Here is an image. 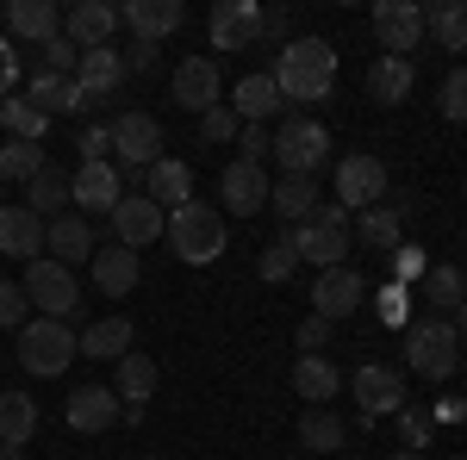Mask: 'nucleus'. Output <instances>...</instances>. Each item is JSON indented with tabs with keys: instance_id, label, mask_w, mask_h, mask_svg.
<instances>
[{
	"instance_id": "f257e3e1",
	"label": "nucleus",
	"mask_w": 467,
	"mask_h": 460,
	"mask_svg": "<svg viewBox=\"0 0 467 460\" xmlns=\"http://www.w3.org/2000/svg\"><path fill=\"white\" fill-rule=\"evenodd\" d=\"M268 75H275L281 100H299V107L330 100V87H337V50H330L324 37H287Z\"/></svg>"
},
{
	"instance_id": "f03ea898",
	"label": "nucleus",
	"mask_w": 467,
	"mask_h": 460,
	"mask_svg": "<svg viewBox=\"0 0 467 460\" xmlns=\"http://www.w3.org/2000/svg\"><path fill=\"white\" fill-rule=\"evenodd\" d=\"M75 342L81 336L63 318H26V330H19V367L37 373V380H57V373H69V361L81 354Z\"/></svg>"
},
{
	"instance_id": "7ed1b4c3",
	"label": "nucleus",
	"mask_w": 467,
	"mask_h": 460,
	"mask_svg": "<svg viewBox=\"0 0 467 460\" xmlns=\"http://www.w3.org/2000/svg\"><path fill=\"white\" fill-rule=\"evenodd\" d=\"M405 367L418 373V380H449L455 367H462V336H455V323L449 318H418L405 330Z\"/></svg>"
},
{
	"instance_id": "20e7f679",
	"label": "nucleus",
	"mask_w": 467,
	"mask_h": 460,
	"mask_svg": "<svg viewBox=\"0 0 467 460\" xmlns=\"http://www.w3.org/2000/svg\"><path fill=\"white\" fill-rule=\"evenodd\" d=\"M293 243H299V261H312V268H343V255H349V212L337 206V199H318V212L306 218V224H293Z\"/></svg>"
},
{
	"instance_id": "39448f33",
	"label": "nucleus",
	"mask_w": 467,
	"mask_h": 460,
	"mask_svg": "<svg viewBox=\"0 0 467 460\" xmlns=\"http://www.w3.org/2000/svg\"><path fill=\"white\" fill-rule=\"evenodd\" d=\"M169 243H175L181 261H193V268H206L224 255V218L213 206H200V199H187L181 212H169V230H162Z\"/></svg>"
},
{
	"instance_id": "423d86ee",
	"label": "nucleus",
	"mask_w": 467,
	"mask_h": 460,
	"mask_svg": "<svg viewBox=\"0 0 467 460\" xmlns=\"http://www.w3.org/2000/svg\"><path fill=\"white\" fill-rule=\"evenodd\" d=\"M275 162L287 169V175H299V180H312L324 169V156H330V131H324L318 118H287L281 131H275Z\"/></svg>"
},
{
	"instance_id": "0eeeda50",
	"label": "nucleus",
	"mask_w": 467,
	"mask_h": 460,
	"mask_svg": "<svg viewBox=\"0 0 467 460\" xmlns=\"http://www.w3.org/2000/svg\"><path fill=\"white\" fill-rule=\"evenodd\" d=\"M26 299H32L37 318H63L69 323V312L81 305V292H75V274L63 268V261H50V255H37V261H26Z\"/></svg>"
},
{
	"instance_id": "6e6552de",
	"label": "nucleus",
	"mask_w": 467,
	"mask_h": 460,
	"mask_svg": "<svg viewBox=\"0 0 467 460\" xmlns=\"http://www.w3.org/2000/svg\"><path fill=\"white\" fill-rule=\"evenodd\" d=\"M349 392H356V404H361V429H374L380 417L405 411V380H399V367H387V361H368V367H356Z\"/></svg>"
},
{
	"instance_id": "1a4fd4ad",
	"label": "nucleus",
	"mask_w": 467,
	"mask_h": 460,
	"mask_svg": "<svg viewBox=\"0 0 467 460\" xmlns=\"http://www.w3.org/2000/svg\"><path fill=\"white\" fill-rule=\"evenodd\" d=\"M361 299H368V281H361L349 261H343V268H324L318 281H312V318L343 323L349 312H361Z\"/></svg>"
},
{
	"instance_id": "9d476101",
	"label": "nucleus",
	"mask_w": 467,
	"mask_h": 460,
	"mask_svg": "<svg viewBox=\"0 0 467 460\" xmlns=\"http://www.w3.org/2000/svg\"><path fill=\"white\" fill-rule=\"evenodd\" d=\"M387 199V162L380 156H349V162H337V206L349 212H368V206H380Z\"/></svg>"
},
{
	"instance_id": "9b49d317",
	"label": "nucleus",
	"mask_w": 467,
	"mask_h": 460,
	"mask_svg": "<svg viewBox=\"0 0 467 460\" xmlns=\"http://www.w3.org/2000/svg\"><path fill=\"white\" fill-rule=\"evenodd\" d=\"M162 230H169V212H162V206H150L144 193H125V199L112 206V237H119V249H131V255L150 249Z\"/></svg>"
},
{
	"instance_id": "f8f14e48",
	"label": "nucleus",
	"mask_w": 467,
	"mask_h": 460,
	"mask_svg": "<svg viewBox=\"0 0 467 460\" xmlns=\"http://www.w3.org/2000/svg\"><path fill=\"white\" fill-rule=\"evenodd\" d=\"M125 199V175L112 169V162H81L69 175V206H81V212H107Z\"/></svg>"
},
{
	"instance_id": "ddd939ff",
	"label": "nucleus",
	"mask_w": 467,
	"mask_h": 460,
	"mask_svg": "<svg viewBox=\"0 0 467 460\" xmlns=\"http://www.w3.org/2000/svg\"><path fill=\"white\" fill-rule=\"evenodd\" d=\"M112 149L125 156L131 175H144L150 162H156V149H162V125H156L150 112H119V118H112Z\"/></svg>"
},
{
	"instance_id": "4468645a",
	"label": "nucleus",
	"mask_w": 467,
	"mask_h": 460,
	"mask_svg": "<svg viewBox=\"0 0 467 460\" xmlns=\"http://www.w3.org/2000/svg\"><path fill=\"white\" fill-rule=\"evenodd\" d=\"M218 87H224V81H218V63H213V56H187V63H175V81H169L175 107L193 112V118L218 107Z\"/></svg>"
},
{
	"instance_id": "2eb2a0df",
	"label": "nucleus",
	"mask_w": 467,
	"mask_h": 460,
	"mask_svg": "<svg viewBox=\"0 0 467 460\" xmlns=\"http://www.w3.org/2000/svg\"><path fill=\"white\" fill-rule=\"evenodd\" d=\"M206 32H213V50H250L262 37V6L255 0H218Z\"/></svg>"
},
{
	"instance_id": "dca6fc26",
	"label": "nucleus",
	"mask_w": 467,
	"mask_h": 460,
	"mask_svg": "<svg viewBox=\"0 0 467 460\" xmlns=\"http://www.w3.org/2000/svg\"><path fill=\"white\" fill-rule=\"evenodd\" d=\"M374 37H380L387 56L418 50V37H424V6H411V0H380V6H374Z\"/></svg>"
},
{
	"instance_id": "f3484780",
	"label": "nucleus",
	"mask_w": 467,
	"mask_h": 460,
	"mask_svg": "<svg viewBox=\"0 0 467 460\" xmlns=\"http://www.w3.org/2000/svg\"><path fill=\"white\" fill-rule=\"evenodd\" d=\"M218 199H224V212L255 218L268 206V175H262V162H244V156H237V162L218 175Z\"/></svg>"
},
{
	"instance_id": "a211bd4d",
	"label": "nucleus",
	"mask_w": 467,
	"mask_h": 460,
	"mask_svg": "<svg viewBox=\"0 0 467 460\" xmlns=\"http://www.w3.org/2000/svg\"><path fill=\"white\" fill-rule=\"evenodd\" d=\"M156 380H162V373H156V361H150V354H125V361H119V411H125V424H144V411H150V398H156Z\"/></svg>"
},
{
	"instance_id": "6ab92c4d",
	"label": "nucleus",
	"mask_w": 467,
	"mask_h": 460,
	"mask_svg": "<svg viewBox=\"0 0 467 460\" xmlns=\"http://www.w3.org/2000/svg\"><path fill=\"white\" fill-rule=\"evenodd\" d=\"M112 32H119V6H107V0H75L63 13V37L75 50H100V44H112Z\"/></svg>"
},
{
	"instance_id": "aec40b11",
	"label": "nucleus",
	"mask_w": 467,
	"mask_h": 460,
	"mask_svg": "<svg viewBox=\"0 0 467 460\" xmlns=\"http://www.w3.org/2000/svg\"><path fill=\"white\" fill-rule=\"evenodd\" d=\"M144 199L162 206V212H181V206L193 199V169L175 162V156H156V162L144 169Z\"/></svg>"
},
{
	"instance_id": "412c9836",
	"label": "nucleus",
	"mask_w": 467,
	"mask_h": 460,
	"mask_svg": "<svg viewBox=\"0 0 467 460\" xmlns=\"http://www.w3.org/2000/svg\"><path fill=\"white\" fill-rule=\"evenodd\" d=\"M119 19L138 32V44H156V37H169V32L187 26V6H181V0H125Z\"/></svg>"
},
{
	"instance_id": "4be33fe9",
	"label": "nucleus",
	"mask_w": 467,
	"mask_h": 460,
	"mask_svg": "<svg viewBox=\"0 0 467 460\" xmlns=\"http://www.w3.org/2000/svg\"><path fill=\"white\" fill-rule=\"evenodd\" d=\"M69 424L81 429V435H100V429L125 424L119 392H112V386H75V392H69Z\"/></svg>"
},
{
	"instance_id": "5701e85b",
	"label": "nucleus",
	"mask_w": 467,
	"mask_h": 460,
	"mask_svg": "<svg viewBox=\"0 0 467 460\" xmlns=\"http://www.w3.org/2000/svg\"><path fill=\"white\" fill-rule=\"evenodd\" d=\"M287 107L281 100V87H275V75L255 69L237 81V94H231V112H237V125H262V118H275V112Z\"/></svg>"
},
{
	"instance_id": "b1692460",
	"label": "nucleus",
	"mask_w": 467,
	"mask_h": 460,
	"mask_svg": "<svg viewBox=\"0 0 467 460\" xmlns=\"http://www.w3.org/2000/svg\"><path fill=\"white\" fill-rule=\"evenodd\" d=\"M37 249H44V218L32 206H0V255L37 261Z\"/></svg>"
},
{
	"instance_id": "393cba45",
	"label": "nucleus",
	"mask_w": 467,
	"mask_h": 460,
	"mask_svg": "<svg viewBox=\"0 0 467 460\" xmlns=\"http://www.w3.org/2000/svg\"><path fill=\"white\" fill-rule=\"evenodd\" d=\"M119 81H125V56H119L112 44H100V50H81V63H75V87H81L88 100H107Z\"/></svg>"
},
{
	"instance_id": "a878e982",
	"label": "nucleus",
	"mask_w": 467,
	"mask_h": 460,
	"mask_svg": "<svg viewBox=\"0 0 467 460\" xmlns=\"http://www.w3.org/2000/svg\"><path fill=\"white\" fill-rule=\"evenodd\" d=\"M44 249H50V261H63V268H75V261H88L94 255V230H88V218H50L44 224Z\"/></svg>"
},
{
	"instance_id": "bb28decb",
	"label": "nucleus",
	"mask_w": 467,
	"mask_h": 460,
	"mask_svg": "<svg viewBox=\"0 0 467 460\" xmlns=\"http://www.w3.org/2000/svg\"><path fill=\"white\" fill-rule=\"evenodd\" d=\"M6 26L26 44H50V37H63V13L50 0H6Z\"/></svg>"
},
{
	"instance_id": "cd10ccee",
	"label": "nucleus",
	"mask_w": 467,
	"mask_h": 460,
	"mask_svg": "<svg viewBox=\"0 0 467 460\" xmlns=\"http://www.w3.org/2000/svg\"><path fill=\"white\" fill-rule=\"evenodd\" d=\"M131 342H138L131 318H100V323H88V330H81V342H75V349L88 354V361H125Z\"/></svg>"
},
{
	"instance_id": "c85d7f7f",
	"label": "nucleus",
	"mask_w": 467,
	"mask_h": 460,
	"mask_svg": "<svg viewBox=\"0 0 467 460\" xmlns=\"http://www.w3.org/2000/svg\"><path fill=\"white\" fill-rule=\"evenodd\" d=\"M293 392H299V398H312V404H330V398L343 392L337 361H330V354H299V361H293Z\"/></svg>"
},
{
	"instance_id": "c756f323",
	"label": "nucleus",
	"mask_w": 467,
	"mask_h": 460,
	"mask_svg": "<svg viewBox=\"0 0 467 460\" xmlns=\"http://www.w3.org/2000/svg\"><path fill=\"white\" fill-rule=\"evenodd\" d=\"M418 299H431L436 318H449V312L467 299V274L455 268V261H431V268H424V281H418Z\"/></svg>"
},
{
	"instance_id": "7c9ffc66",
	"label": "nucleus",
	"mask_w": 467,
	"mask_h": 460,
	"mask_svg": "<svg viewBox=\"0 0 467 460\" xmlns=\"http://www.w3.org/2000/svg\"><path fill=\"white\" fill-rule=\"evenodd\" d=\"M37 435V398L32 392H0V448H26Z\"/></svg>"
},
{
	"instance_id": "2f4dec72",
	"label": "nucleus",
	"mask_w": 467,
	"mask_h": 460,
	"mask_svg": "<svg viewBox=\"0 0 467 460\" xmlns=\"http://www.w3.org/2000/svg\"><path fill=\"white\" fill-rule=\"evenodd\" d=\"M94 286L107 292V299H125L131 286H138V255L131 249H94Z\"/></svg>"
},
{
	"instance_id": "473e14b6",
	"label": "nucleus",
	"mask_w": 467,
	"mask_h": 460,
	"mask_svg": "<svg viewBox=\"0 0 467 460\" xmlns=\"http://www.w3.org/2000/svg\"><path fill=\"white\" fill-rule=\"evenodd\" d=\"M349 442V429H343V417L330 411V404H312L306 417H299V448H312V455H337Z\"/></svg>"
},
{
	"instance_id": "72a5a7b5",
	"label": "nucleus",
	"mask_w": 467,
	"mask_h": 460,
	"mask_svg": "<svg viewBox=\"0 0 467 460\" xmlns=\"http://www.w3.org/2000/svg\"><path fill=\"white\" fill-rule=\"evenodd\" d=\"M26 206H32L44 224H50V218H63V206H69V175H63L57 162H44V169H37V180L26 187Z\"/></svg>"
},
{
	"instance_id": "f704fd0d",
	"label": "nucleus",
	"mask_w": 467,
	"mask_h": 460,
	"mask_svg": "<svg viewBox=\"0 0 467 460\" xmlns=\"http://www.w3.org/2000/svg\"><path fill=\"white\" fill-rule=\"evenodd\" d=\"M411 81H418V69H411L405 56H380V63L368 69V94H374L380 107H399V100L411 94Z\"/></svg>"
},
{
	"instance_id": "c9c22d12",
	"label": "nucleus",
	"mask_w": 467,
	"mask_h": 460,
	"mask_svg": "<svg viewBox=\"0 0 467 460\" xmlns=\"http://www.w3.org/2000/svg\"><path fill=\"white\" fill-rule=\"evenodd\" d=\"M26 100H37L44 112H88V107H94V100H88V94H81L75 81H63V75H44V69L32 75Z\"/></svg>"
},
{
	"instance_id": "e433bc0d",
	"label": "nucleus",
	"mask_w": 467,
	"mask_h": 460,
	"mask_svg": "<svg viewBox=\"0 0 467 460\" xmlns=\"http://www.w3.org/2000/svg\"><path fill=\"white\" fill-rule=\"evenodd\" d=\"M0 125L13 131V143H37L50 131V112L37 107V100H26V94H6L0 100Z\"/></svg>"
},
{
	"instance_id": "4c0bfd02",
	"label": "nucleus",
	"mask_w": 467,
	"mask_h": 460,
	"mask_svg": "<svg viewBox=\"0 0 467 460\" xmlns=\"http://www.w3.org/2000/svg\"><path fill=\"white\" fill-rule=\"evenodd\" d=\"M424 32L442 50H467V0H436V6H424Z\"/></svg>"
},
{
	"instance_id": "58836bf2",
	"label": "nucleus",
	"mask_w": 467,
	"mask_h": 460,
	"mask_svg": "<svg viewBox=\"0 0 467 460\" xmlns=\"http://www.w3.org/2000/svg\"><path fill=\"white\" fill-rule=\"evenodd\" d=\"M268 206L287 218V224H306V218L318 212V187H312V180H299V175H287L281 187H268Z\"/></svg>"
},
{
	"instance_id": "ea45409f",
	"label": "nucleus",
	"mask_w": 467,
	"mask_h": 460,
	"mask_svg": "<svg viewBox=\"0 0 467 460\" xmlns=\"http://www.w3.org/2000/svg\"><path fill=\"white\" fill-rule=\"evenodd\" d=\"M399 230H405V224H399L393 206H368V212L356 218V237H361L368 249H387V255L399 249Z\"/></svg>"
},
{
	"instance_id": "a19ab883",
	"label": "nucleus",
	"mask_w": 467,
	"mask_h": 460,
	"mask_svg": "<svg viewBox=\"0 0 467 460\" xmlns=\"http://www.w3.org/2000/svg\"><path fill=\"white\" fill-rule=\"evenodd\" d=\"M44 162H50L44 143H0V180H26V187H32Z\"/></svg>"
},
{
	"instance_id": "79ce46f5",
	"label": "nucleus",
	"mask_w": 467,
	"mask_h": 460,
	"mask_svg": "<svg viewBox=\"0 0 467 460\" xmlns=\"http://www.w3.org/2000/svg\"><path fill=\"white\" fill-rule=\"evenodd\" d=\"M255 268H262V281H268V286H281L293 268H299V243H293V224H287V230H281V237H275L268 249H262V261H255Z\"/></svg>"
},
{
	"instance_id": "37998d69",
	"label": "nucleus",
	"mask_w": 467,
	"mask_h": 460,
	"mask_svg": "<svg viewBox=\"0 0 467 460\" xmlns=\"http://www.w3.org/2000/svg\"><path fill=\"white\" fill-rule=\"evenodd\" d=\"M436 107H442V118H449V125H467V69H449V75H442Z\"/></svg>"
},
{
	"instance_id": "c03bdc74",
	"label": "nucleus",
	"mask_w": 467,
	"mask_h": 460,
	"mask_svg": "<svg viewBox=\"0 0 467 460\" xmlns=\"http://www.w3.org/2000/svg\"><path fill=\"white\" fill-rule=\"evenodd\" d=\"M75 63H81V50H75L69 37L37 44V69H44V75H63V81H75Z\"/></svg>"
},
{
	"instance_id": "a18cd8bd",
	"label": "nucleus",
	"mask_w": 467,
	"mask_h": 460,
	"mask_svg": "<svg viewBox=\"0 0 467 460\" xmlns=\"http://www.w3.org/2000/svg\"><path fill=\"white\" fill-rule=\"evenodd\" d=\"M237 131H244V125H237V112L224 107V100H218L213 112H200V138H206V143H231Z\"/></svg>"
},
{
	"instance_id": "49530a36",
	"label": "nucleus",
	"mask_w": 467,
	"mask_h": 460,
	"mask_svg": "<svg viewBox=\"0 0 467 460\" xmlns=\"http://www.w3.org/2000/svg\"><path fill=\"white\" fill-rule=\"evenodd\" d=\"M26 312H32V299H26V286L0 281V330H26Z\"/></svg>"
},
{
	"instance_id": "de8ad7c7",
	"label": "nucleus",
	"mask_w": 467,
	"mask_h": 460,
	"mask_svg": "<svg viewBox=\"0 0 467 460\" xmlns=\"http://www.w3.org/2000/svg\"><path fill=\"white\" fill-rule=\"evenodd\" d=\"M374 312H380V318L387 323H411V286H380V299H374Z\"/></svg>"
},
{
	"instance_id": "09e8293b",
	"label": "nucleus",
	"mask_w": 467,
	"mask_h": 460,
	"mask_svg": "<svg viewBox=\"0 0 467 460\" xmlns=\"http://www.w3.org/2000/svg\"><path fill=\"white\" fill-rule=\"evenodd\" d=\"M75 149H81V162H107V149H112V125H81Z\"/></svg>"
},
{
	"instance_id": "8fccbe9b",
	"label": "nucleus",
	"mask_w": 467,
	"mask_h": 460,
	"mask_svg": "<svg viewBox=\"0 0 467 460\" xmlns=\"http://www.w3.org/2000/svg\"><path fill=\"white\" fill-rule=\"evenodd\" d=\"M399 429H405V448H418V455L431 448V411H411V404H405V411H399Z\"/></svg>"
},
{
	"instance_id": "3c124183",
	"label": "nucleus",
	"mask_w": 467,
	"mask_h": 460,
	"mask_svg": "<svg viewBox=\"0 0 467 460\" xmlns=\"http://www.w3.org/2000/svg\"><path fill=\"white\" fill-rule=\"evenodd\" d=\"M393 268H399L393 281L405 286V281H424V268H431V261H424V255H418V249H393Z\"/></svg>"
},
{
	"instance_id": "603ef678",
	"label": "nucleus",
	"mask_w": 467,
	"mask_h": 460,
	"mask_svg": "<svg viewBox=\"0 0 467 460\" xmlns=\"http://www.w3.org/2000/svg\"><path fill=\"white\" fill-rule=\"evenodd\" d=\"M324 342H330V323H324V318H306V323H299V349H306V354H318Z\"/></svg>"
},
{
	"instance_id": "864d4df0",
	"label": "nucleus",
	"mask_w": 467,
	"mask_h": 460,
	"mask_svg": "<svg viewBox=\"0 0 467 460\" xmlns=\"http://www.w3.org/2000/svg\"><path fill=\"white\" fill-rule=\"evenodd\" d=\"M13 81H19V50H13V44L0 37V100L13 94Z\"/></svg>"
},
{
	"instance_id": "5fc2aeb1",
	"label": "nucleus",
	"mask_w": 467,
	"mask_h": 460,
	"mask_svg": "<svg viewBox=\"0 0 467 460\" xmlns=\"http://www.w3.org/2000/svg\"><path fill=\"white\" fill-rule=\"evenodd\" d=\"M237 149H244V162H262V156H268V138H262V125H244V131H237Z\"/></svg>"
},
{
	"instance_id": "6e6d98bb",
	"label": "nucleus",
	"mask_w": 467,
	"mask_h": 460,
	"mask_svg": "<svg viewBox=\"0 0 467 460\" xmlns=\"http://www.w3.org/2000/svg\"><path fill=\"white\" fill-rule=\"evenodd\" d=\"M156 63V44H131V56H125V75H144Z\"/></svg>"
},
{
	"instance_id": "4d7b16f0",
	"label": "nucleus",
	"mask_w": 467,
	"mask_h": 460,
	"mask_svg": "<svg viewBox=\"0 0 467 460\" xmlns=\"http://www.w3.org/2000/svg\"><path fill=\"white\" fill-rule=\"evenodd\" d=\"M287 32V13H281V6H268V13H262V37H281Z\"/></svg>"
},
{
	"instance_id": "13d9d810",
	"label": "nucleus",
	"mask_w": 467,
	"mask_h": 460,
	"mask_svg": "<svg viewBox=\"0 0 467 460\" xmlns=\"http://www.w3.org/2000/svg\"><path fill=\"white\" fill-rule=\"evenodd\" d=\"M449 323H455V336H467V299L455 305V312H449Z\"/></svg>"
},
{
	"instance_id": "bf43d9fd",
	"label": "nucleus",
	"mask_w": 467,
	"mask_h": 460,
	"mask_svg": "<svg viewBox=\"0 0 467 460\" xmlns=\"http://www.w3.org/2000/svg\"><path fill=\"white\" fill-rule=\"evenodd\" d=\"M393 460H431V455H418V448H399V455Z\"/></svg>"
},
{
	"instance_id": "052dcab7",
	"label": "nucleus",
	"mask_w": 467,
	"mask_h": 460,
	"mask_svg": "<svg viewBox=\"0 0 467 460\" xmlns=\"http://www.w3.org/2000/svg\"><path fill=\"white\" fill-rule=\"evenodd\" d=\"M0 460H26V455H19V448H0Z\"/></svg>"
},
{
	"instance_id": "680f3d73",
	"label": "nucleus",
	"mask_w": 467,
	"mask_h": 460,
	"mask_svg": "<svg viewBox=\"0 0 467 460\" xmlns=\"http://www.w3.org/2000/svg\"><path fill=\"white\" fill-rule=\"evenodd\" d=\"M0 187H6V180H0Z\"/></svg>"
}]
</instances>
